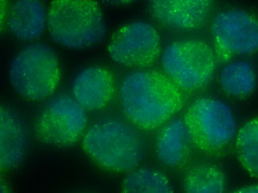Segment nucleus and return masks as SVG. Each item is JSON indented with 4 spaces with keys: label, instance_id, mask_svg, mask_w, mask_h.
<instances>
[{
    "label": "nucleus",
    "instance_id": "nucleus-8",
    "mask_svg": "<svg viewBox=\"0 0 258 193\" xmlns=\"http://www.w3.org/2000/svg\"><path fill=\"white\" fill-rule=\"evenodd\" d=\"M214 52L217 61L258 52V19L242 10L219 12L212 26Z\"/></svg>",
    "mask_w": 258,
    "mask_h": 193
},
{
    "label": "nucleus",
    "instance_id": "nucleus-11",
    "mask_svg": "<svg viewBox=\"0 0 258 193\" xmlns=\"http://www.w3.org/2000/svg\"><path fill=\"white\" fill-rule=\"evenodd\" d=\"M73 99L83 108L98 110L104 108L115 93V80L112 72L103 67L84 69L72 85Z\"/></svg>",
    "mask_w": 258,
    "mask_h": 193
},
{
    "label": "nucleus",
    "instance_id": "nucleus-13",
    "mask_svg": "<svg viewBox=\"0 0 258 193\" xmlns=\"http://www.w3.org/2000/svg\"><path fill=\"white\" fill-rule=\"evenodd\" d=\"M192 148H195L192 140L183 119L168 123L158 134L156 142L157 158L171 168H180L185 165Z\"/></svg>",
    "mask_w": 258,
    "mask_h": 193
},
{
    "label": "nucleus",
    "instance_id": "nucleus-6",
    "mask_svg": "<svg viewBox=\"0 0 258 193\" xmlns=\"http://www.w3.org/2000/svg\"><path fill=\"white\" fill-rule=\"evenodd\" d=\"M165 74L184 93L204 87L215 73L217 58L213 48L200 39L171 43L161 56Z\"/></svg>",
    "mask_w": 258,
    "mask_h": 193
},
{
    "label": "nucleus",
    "instance_id": "nucleus-3",
    "mask_svg": "<svg viewBox=\"0 0 258 193\" xmlns=\"http://www.w3.org/2000/svg\"><path fill=\"white\" fill-rule=\"evenodd\" d=\"M47 22L52 39L69 48L93 46L107 33L101 8L92 0L52 1Z\"/></svg>",
    "mask_w": 258,
    "mask_h": 193
},
{
    "label": "nucleus",
    "instance_id": "nucleus-20",
    "mask_svg": "<svg viewBox=\"0 0 258 193\" xmlns=\"http://www.w3.org/2000/svg\"><path fill=\"white\" fill-rule=\"evenodd\" d=\"M1 193H11L9 187L6 184V182L1 180Z\"/></svg>",
    "mask_w": 258,
    "mask_h": 193
},
{
    "label": "nucleus",
    "instance_id": "nucleus-10",
    "mask_svg": "<svg viewBox=\"0 0 258 193\" xmlns=\"http://www.w3.org/2000/svg\"><path fill=\"white\" fill-rule=\"evenodd\" d=\"M208 0H154L150 2V13L164 26L180 30L200 28L212 11Z\"/></svg>",
    "mask_w": 258,
    "mask_h": 193
},
{
    "label": "nucleus",
    "instance_id": "nucleus-1",
    "mask_svg": "<svg viewBox=\"0 0 258 193\" xmlns=\"http://www.w3.org/2000/svg\"><path fill=\"white\" fill-rule=\"evenodd\" d=\"M120 99L128 119L144 130L168 122L186 103L185 93L166 74L157 70H142L125 77Z\"/></svg>",
    "mask_w": 258,
    "mask_h": 193
},
{
    "label": "nucleus",
    "instance_id": "nucleus-15",
    "mask_svg": "<svg viewBox=\"0 0 258 193\" xmlns=\"http://www.w3.org/2000/svg\"><path fill=\"white\" fill-rule=\"evenodd\" d=\"M219 83L229 96L236 99L249 96L256 88L254 69L250 63L242 60L228 63L221 71Z\"/></svg>",
    "mask_w": 258,
    "mask_h": 193
},
{
    "label": "nucleus",
    "instance_id": "nucleus-4",
    "mask_svg": "<svg viewBox=\"0 0 258 193\" xmlns=\"http://www.w3.org/2000/svg\"><path fill=\"white\" fill-rule=\"evenodd\" d=\"M9 78L15 90L24 99L43 100L53 94L60 84L58 57L48 45H30L14 58Z\"/></svg>",
    "mask_w": 258,
    "mask_h": 193
},
{
    "label": "nucleus",
    "instance_id": "nucleus-19",
    "mask_svg": "<svg viewBox=\"0 0 258 193\" xmlns=\"http://www.w3.org/2000/svg\"><path fill=\"white\" fill-rule=\"evenodd\" d=\"M233 193H258V185L249 186Z\"/></svg>",
    "mask_w": 258,
    "mask_h": 193
},
{
    "label": "nucleus",
    "instance_id": "nucleus-17",
    "mask_svg": "<svg viewBox=\"0 0 258 193\" xmlns=\"http://www.w3.org/2000/svg\"><path fill=\"white\" fill-rule=\"evenodd\" d=\"M121 193H174L165 174L150 168L129 172L122 183Z\"/></svg>",
    "mask_w": 258,
    "mask_h": 193
},
{
    "label": "nucleus",
    "instance_id": "nucleus-7",
    "mask_svg": "<svg viewBox=\"0 0 258 193\" xmlns=\"http://www.w3.org/2000/svg\"><path fill=\"white\" fill-rule=\"evenodd\" d=\"M86 113L75 99L58 95L40 112L34 132L38 140L51 147L64 148L75 144L86 128Z\"/></svg>",
    "mask_w": 258,
    "mask_h": 193
},
{
    "label": "nucleus",
    "instance_id": "nucleus-9",
    "mask_svg": "<svg viewBox=\"0 0 258 193\" xmlns=\"http://www.w3.org/2000/svg\"><path fill=\"white\" fill-rule=\"evenodd\" d=\"M108 52L113 61L126 67H149L161 55V38L154 26L143 21L126 23L114 32Z\"/></svg>",
    "mask_w": 258,
    "mask_h": 193
},
{
    "label": "nucleus",
    "instance_id": "nucleus-14",
    "mask_svg": "<svg viewBox=\"0 0 258 193\" xmlns=\"http://www.w3.org/2000/svg\"><path fill=\"white\" fill-rule=\"evenodd\" d=\"M48 16L38 0H17L12 4L8 19L10 31L21 41H33L42 34Z\"/></svg>",
    "mask_w": 258,
    "mask_h": 193
},
{
    "label": "nucleus",
    "instance_id": "nucleus-2",
    "mask_svg": "<svg viewBox=\"0 0 258 193\" xmlns=\"http://www.w3.org/2000/svg\"><path fill=\"white\" fill-rule=\"evenodd\" d=\"M82 146L96 165L116 173L134 170L144 155V141L140 133L117 118L96 121L84 135Z\"/></svg>",
    "mask_w": 258,
    "mask_h": 193
},
{
    "label": "nucleus",
    "instance_id": "nucleus-16",
    "mask_svg": "<svg viewBox=\"0 0 258 193\" xmlns=\"http://www.w3.org/2000/svg\"><path fill=\"white\" fill-rule=\"evenodd\" d=\"M226 180L220 168L212 163H198L186 172L184 193H224Z\"/></svg>",
    "mask_w": 258,
    "mask_h": 193
},
{
    "label": "nucleus",
    "instance_id": "nucleus-18",
    "mask_svg": "<svg viewBox=\"0 0 258 193\" xmlns=\"http://www.w3.org/2000/svg\"><path fill=\"white\" fill-rule=\"evenodd\" d=\"M238 159L247 173L258 178V117L247 121L236 139Z\"/></svg>",
    "mask_w": 258,
    "mask_h": 193
},
{
    "label": "nucleus",
    "instance_id": "nucleus-12",
    "mask_svg": "<svg viewBox=\"0 0 258 193\" xmlns=\"http://www.w3.org/2000/svg\"><path fill=\"white\" fill-rule=\"evenodd\" d=\"M27 129L22 117L8 107L0 110V165L14 169L23 162L27 149Z\"/></svg>",
    "mask_w": 258,
    "mask_h": 193
},
{
    "label": "nucleus",
    "instance_id": "nucleus-5",
    "mask_svg": "<svg viewBox=\"0 0 258 193\" xmlns=\"http://www.w3.org/2000/svg\"><path fill=\"white\" fill-rule=\"evenodd\" d=\"M183 121L195 148L206 154L223 151L237 133L235 118L229 106L209 96L198 98L191 103Z\"/></svg>",
    "mask_w": 258,
    "mask_h": 193
}]
</instances>
